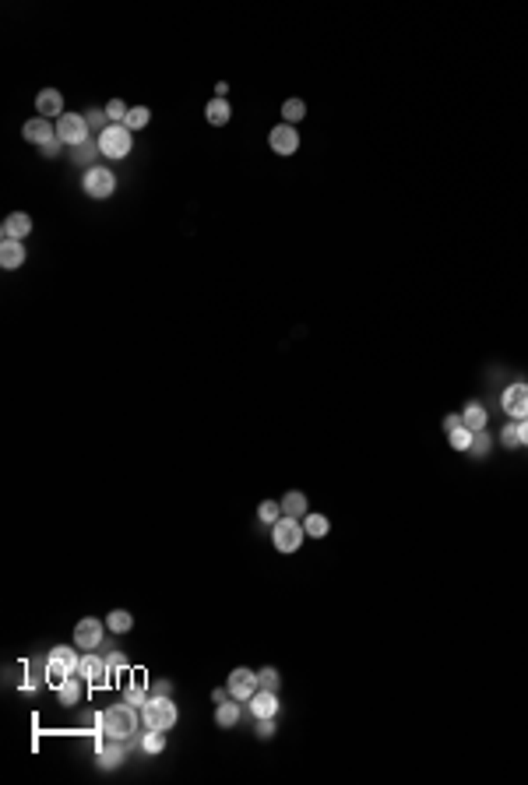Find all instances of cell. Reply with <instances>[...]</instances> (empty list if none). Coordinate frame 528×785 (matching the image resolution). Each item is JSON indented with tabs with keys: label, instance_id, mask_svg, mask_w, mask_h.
<instances>
[{
	"label": "cell",
	"instance_id": "31",
	"mask_svg": "<svg viewBox=\"0 0 528 785\" xmlns=\"http://www.w3.org/2000/svg\"><path fill=\"white\" fill-rule=\"evenodd\" d=\"M447 440H451L454 451H468V444H472V430L461 423V426H454V430L447 433Z\"/></svg>",
	"mask_w": 528,
	"mask_h": 785
},
{
	"label": "cell",
	"instance_id": "40",
	"mask_svg": "<svg viewBox=\"0 0 528 785\" xmlns=\"http://www.w3.org/2000/svg\"><path fill=\"white\" fill-rule=\"evenodd\" d=\"M95 152H99V141H95V145H88V141H85L81 148H74V162H88Z\"/></svg>",
	"mask_w": 528,
	"mask_h": 785
},
{
	"label": "cell",
	"instance_id": "34",
	"mask_svg": "<svg viewBox=\"0 0 528 785\" xmlns=\"http://www.w3.org/2000/svg\"><path fill=\"white\" fill-rule=\"evenodd\" d=\"M127 113H131V109H127L120 99H110V102H106V117H110V124H124Z\"/></svg>",
	"mask_w": 528,
	"mask_h": 785
},
{
	"label": "cell",
	"instance_id": "2",
	"mask_svg": "<svg viewBox=\"0 0 528 785\" xmlns=\"http://www.w3.org/2000/svg\"><path fill=\"white\" fill-rule=\"evenodd\" d=\"M176 718H180V711H176L173 697L151 694V697L141 704V722H145V729H158V733H170V729L176 725Z\"/></svg>",
	"mask_w": 528,
	"mask_h": 785
},
{
	"label": "cell",
	"instance_id": "7",
	"mask_svg": "<svg viewBox=\"0 0 528 785\" xmlns=\"http://www.w3.org/2000/svg\"><path fill=\"white\" fill-rule=\"evenodd\" d=\"M78 677H81V680H88L92 687H106V683L113 680V669L106 665V658H102V655L85 652V655H81V662H78Z\"/></svg>",
	"mask_w": 528,
	"mask_h": 785
},
{
	"label": "cell",
	"instance_id": "22",
	"mask_svg": "<svg viewBox=\"0 0 528 785\" xmlns=\"http://www.w3.org/2000/svg\"><path fill=\"white\" fill-rule=\"evenodd\" d=\"M279 503H282V515H286V518H306V496H303L299 489L286 493Z\"/></svg>",
	"mask_w": 528,
	"mask_h": 785
},
{
	"label": "cell",
	"instance_id": "30",
	"mask_svg": "<svg viewBox=\"0 0 528 785\" xmlns=\"http://www.w3.org/2000/svg\"><path fill=\"white\" fill-rule=\"evenodd\" d=\"M106 665L113 669V677H120V672H127V665H131V658L120 652V648H113L110 645V652H106Z\"/></svg>",
	"mask_w": 528,
	"mask_h": 785
},
{
	"label": "cell",
	"instance_id": "35",
	"mask_svg": "<svg viewBox=\"0 0 528 785\" xmlns=\"http://www.w3.org/2000/svg\"><path fill=\"white\" fill-rule=\"evenodd\" d=\"M85 120H88V127H95L99 134H102L106 127H110V117H106V109H88Z\"/></svg>",
	"mask_w": 528,
	"mask_h": 785
},
{
	"label": "cell",
	"instance_id": "20",
	"mask_svg": "<svg viewBox=\"0 0 528 785\" xmlns=\"http://www.w3.org/2000/svg\"><path fill=\"white\" fill-rule=\"evenodd\" d=\"M81 697H85V687H81V677L74 672L71 680H64V683H60V704H64V708H78V704H81Z\"/></svg>",
	"mask_w": 528,
	"mask_h": 785
},
{
	"label": "cell",
	"instance_id": "28",
	"mask_svg": "<svg viewBox=\"0 0 528 785\" xmlns=\"http://www.w3.org/2000/svg\"><path fill=\"white\" fill-rule=\"evenodd\" d=\"M282 117H286V124H299V120L306 117V102H303V99H286Z\"/></svg>",
	"mask_w": 528,
	"mask_h": 785
},
{
	"label": "cell",
	"instance_id": "23",
	"mask_svg": "<svg viewBox=\"0 0 528 785\" xmlns=\"http://www.w3.org/2000/svg\"><path fill=\"white\" fill-rule=\"evenodd\" d=\"M240 704H233V701H222V704H215V722L222 725V729H233L236 722H240Z\"/></svg>",
	"mask_w": 528,
	"mask_h": 785
},
{
	"label": "cell",
	"instance_id": "38",
	"mask_svg": "<svg viewBox=\"0 0 528 785\" xmlns=\"http://www.w3.org/2000/svg\"><path fill=\"white\" fill-rule=\"evenodd\" d=\"M257 736L261 740H272L275 736V718H257Z\"/></svg>",
	"mask_w": 528,
	"mask_h": 785
},
{
	"label": "cell",
	"instance_id": "25",
	"mask_svg": "<svg viewBox=\"0 0 528 785\" xmlns=\"http://www.w3.org/2000/svg\"><path fill=\"white\" fill-rule=\"evenodd\" d=\"M106 627H110L113 634H127V631L134 627V616H131L127 609H113L110 616H106Z\"/></svg>",
	"mask_w": 528,
	"mask_h": 785
},
{
	"label": "cell",
	"instance_id": "36",
	"mask_svg": "<svg viewBox=\"0 0 528 785\" xmlns=\"http://www.w3.org/2000/svg\"><path fill=\"white\" fill-rule=\"evenodd\" d=\"M124 701H127V704H134V708L141 711V704L148 701V694H145V687H141V683H131V687H127V694H124Z\"/></svg>",
	"mask_w": 528,
	"mask_h": 785
},
{
	"label": "cell",
	"instance_id": "29",
	"mask_svg": "<svg viewBox=\"0 0 528 785\" xmlns=\"http://www.w3.org/2000/svg\"><path fill=\"white\" fill-rule=\"evenodd\" d=\"M148 120H151V109H148V106H134L131 113H127V120H124V127H127V131H141Z\"/></svg>",
	"mask_w": 528,
	"mask_h": 785
},
{
	"label": "cell",
	"instance_id": "5",
	"mask_svg": "<svg viewBox=\"0 0 528 785\" xmlns=\"http://www.w3.org/2000/svg\"><path fill=\"white\" fill-rule=\"evenodd\" d=\"M81 187L92 201H106L117 191V177H113V170H106V165H88L85 177H81Z\"/></svg>",
	"mask_w": 528,
	"mask_h": 785
},
{
	"label": "cell",
	"instance_id": "44",
	"mask_svg": "<svg viewBox=\"0 0 528 785\" xmlns=\"http://www.w3.org/2000/svg\"><path fill=\"white\" fill-rule=\"evenodd\" d=\"M454 426H461V416H444V430L451 433Z\"/></svg>",
	"mask_w": 528,
	"mask_h": 785
},
{
	"label": "cell",
	"instance_id": "21",
	"mask_svg": "<svg viewBox=\"0 0 528 785\" xmlns=\"http://www.w3.org/2000/svg\"><path fill=\"white\" fill-rule=\"evenodd\" d=\"M461 423L475 433V430H486V405L483 402H468L465 412H461Z\"/></svg>",
	"mask_w": 528,
	"mask_h": 785
},
{
	"label": "cell",
	"instance_id": "41",
	"mask_svg": "<svg viewBox=\"0 0 528 785\" xmlns=\"http://www.w3.org/2000/svg\"><path fill=\"white\" fill-rule=\"evenodd\" d=\"M151 694H163V697H170V694H173V683H170V680H158V683L151 687Z\"/></svg>",
	"mask_w": 528,
	"mask_h": 785
},
{
	"label": "cell",
	"instance_id": "24",
	"mask_svg": "<svg viewBox=\"0 0 528 785\" xmlns=\"http://www.w3.org/2000/svg\"><path fill=\"white\" fill-rule=\"evenodd\" d=\"M141 750H145L148 757L163 754V750H166V733H158V729H148V733H141Z\"/></svg>",
	"mask_w": 528,
	"mask_h": 785
},
{
	"label": "cell",
	"instance_id": "12",
	"mask_svg": "<svg viewBox=\"0 0 528 785\" xmlns=\"http://www.w3.org/2000/svg\"><path fill=\"white\" fill-rule=\"evenodd\" d=\"M500 405L511 419H528V384H511L504 395H500Z\"/></svg>",
	"mask_w": 528,
	"mask_h": 785
},
{
	"label": "cell",
	"instance_id": "43",
	"mask_svg": "<svg viewBox=\"0 0 528 785\" xmlns=\"http://www.w3.org/2000/svg\"><path fill=\"white\" fill-rule=\"evenodd\" d=\"M518 440L528 447V419H521V423H518Z\"/></svg>",
	"mask_w": 528,
	"mask_h": 785
},
{
	"label": "cell",
	"instance_id": "15",
	"mask_svg": "<svg viewBox=\"0 0 528 785\" xmlns=\"http://www.w3.org/2000/svg\"><path fill=\"white\" fill-rule=\"evenodd\" d=\"M35 113H42L46 120H53V117H64V95L57 92V88H42L39 95H35Z\"/></svg>",
	"mask_w": 528,
	"mask_h": 785
},
{
	"label": "cell",
	"instance_id": "26",
	"mask_svg": "<svg viewBox=\"0 0 528 785\" xmlns=\"http://www.w3.org/2000/svg\"><path fill=\"white\" fill-rule=\"evenodd\" d=\"M490 447H493L490 433H486V430H475V433H472V444H468V455H472V458H486Z\"/></svg>",
	"mask_w": 528,
	"mask_h": 785
},
{
	"label": "cell",
	"instance_id": "18",
	"mask_svg": "<svg viewBox=\"0 0 528 785\" xmlns=\"http://www.w3.org/2000/svg\"><path fill=\"white\" fill-rule=\"evenodd\" d=\"M22 264H25V243L22 240H4V243H0V268L15 271Z\"/></svg>",
	"mask_w": 528,
	"mask_h": 785
},
{
	"label": "cell",
	"instance_id": "3",
	"mask_svg": "<svg viewBox=\"0 0 528 785\" xmlns=\"http://www.w3.org/2000/svg\"><path fill=\"white\" fill-rule=\"evenodd\" d=\"M78 662H81V655L71 645H53L49 655H46V680L53 687H60L64 680H71L78 672Z\"/></svg>",
	"mask_w": 528,
	"mask_h": 785
},
{
	"label": "cell",
	"instance_id": "37",
	"mask_svg": "<svg viewBox=\"0 0 528 785\" xmlns=\"http://www.w3.org/2000/svg\"><path fill=\"white\" fill-rule=\"evenodd\" d=\"M500 440H504V447H521V440H518V423H507L504 433H500Z\"/></svg>",
	"mask_w": 528,
	"mask_h": 785
},
{
	"label": "cell",
	"instance_id": "1",
	"mask_svg": "<svg viewBox=\"0 0 528 785\" xmlns=\"http://www.w3.org/2000/svg\"><path fill=\"white\" fill-rule=\"evenodd\" d=\"M141 725H145L141 722V711L134 704H127V701L106 708L99 715V729H102V736H110V740H131Z\"/></svg>",
	"mask_w": 528,
	"mask_h": 785
},
{
	"label": "cell",
	"instance_id": "6",
	"mask_svg": "<svg viewBox=\"0 0 528 785\" xmlns=\"http://www.w3.org/2000/svg\"><path fill=\"white\" fill-rule=\"evenodd\" d=\"M303 535H306V528H303L299 518H279L272 525V542H275L279 553H296L303 546Z\"/></svg>",
	"mask_w": 528,
	"mask_h": 785
},
{
	"label": "cell",
	"instance_id": "4",
	"mask_svg": "<svg viewBox=\"0 0 528 785\" xmlns=\"http://www.w3.org/2000/svg\"><path fill=\"white\" fill-rule=\"evenodd\" d=\"M134 148V131H127L124 124H110L99 134V152L106 159H127Z\"/></svg>",
	"mask_w": 528,
	"mask_h": 785
},
{
	"label": "cell",
	"instance_id": "17",
	"mask_svg": "<svg viewBox=\"0 0 528 785\" xmlns=\"http://www.w3.org/2000/svg\"><path fill=\"white\" fill-rule=\"evenodd\" d=\"M28 233H32V218H28L25 211H11V215L4 218V226H0V236H4V240H22V243H25Z\"/></svg>",
	"mask_w": 528,
	"mask_h": 785
},
{
	"label": "cell",
	"instance_id": "13",
	"mask_svg": "<svg viewBox=\"0 0 528 785\" xmlns=\"http://www.w3.org/2000/svg\"><path fill=\"white\" fill-rule=\"evenodd\" d=\"M268 145H272V152H279V155H292V152L299 148V134H296L292 124H279V127H272Z\"/></svg>",
	"mask_w": 528,
	"mask_h": 785
},
{
	"label": "cell",
	"instance_id": "14",
	"mask_svg": "<svg viewBox=\"0 0 528 785\" xmlns=\"http://www.w3.org/2000/svg\"><path fill=\"white\" fill-rule=\"evenodd\" d=\"M247 708H250L254 718H275L279 715V690H257L247 701Z\"/></svg>",
	"mask_w": 528,
	"mask_h": 785
},
{
	"label": "cell",
	"instance_id": "11",
	"mask_svg": "<svg viewBox=\"0 0 528 785\" xmlns=\"http://www.w3.org/2000/svg\"><path fill=\"white\" fill-rule=\"evenodd\" d=\"M229 694L236 697V701H250L257 690H261V683H257V672L254 669H247V665H236L233 672H229Z\"/></svg>",
	"mask_w": 528,
	"mask_h": 785
},
{
	"label": "cell",
	"instance_id": "10",
	"mask_svg": "<svg viewBox=\"0 0 528 785\" xmlns=\"http://www.w3.org/2000/svg\"><path fill=\"white\" fill-rule=\"evenodd\" d=\"M127 740H110V736H102L99 740V754H95V764L102 768V771H113V768H120L124 761H127Z\"/></svg>",
	"mask_w": 528,
	"mask_h": 785
},
{
	"label": "cell",
	"instance_id": "27",
	"mask_svg": "<svg viewBox=\"0 0 528 785\" xmlns=\"http://www.w3.org/2000/svg\"><path fill=\"white\" fill-rule=\"evenodd\" d=\"M303 528H306V535H310V539H324L331 525H328V518H324V515H306V518H303Z\"/></svg>",
	"mask_w": 528,
	"mask_h": 785
},
{
	"label": "cell",
	"instance_id": "32",
	"mask_svg": "<svg viewBox=\"0 0 528 785\" xmlns=\"http://www.w3.org/2000/svg\"><path fill=\"white\" fill-rule=\"evenodd\" d=\"M257 518H261L264 525H275V521L282 518V503H275V500H264L261 508H257Z\"/></svg>",
	"mask_w": 528,
	"mask_h": 785
},
{
	"label": "cell",
	"instance_id": "33",
	"mask_svg": "<svg viewBox=\"0 0 528 785\" xmlns=\"http://www.w3.org/2000/svg\"><path fill=\"white\" fill-rule=\"evenodd\" d=\"M257 683H261V690H279V683H282V677H279V669H261L257 672Z\"/></svg>",
	"mask_w": 528,
	"mask_h": 785
},
{
	"label": "cell",
	"instance_id": "9",
	"mask_svg": "<svg viewBox=\"0 0 528 785\" xmlns=\"http://www.w3.org/2000/svg\"><path fill=\"white\" fill-rule=\"evenodd\" d=\"M102 638H106L102 620H95V616H85V620H78V627H74V648L95 652V648H102Z\"/></svg>",
	"mask_w": 528,
	"mask_h": 785
},
{
	"label": "cell",
	"instance_id": "39",
	"mask_svg": "<svg viewBox=\"0 0 528 785\" xmlns=\"http://www.w3.org/2000/svg\"><path fill=\"white\" fill-rule=\"evenodd\" d=\"M39 152H42L46 159H57V155L64 152V141H60V138H53V141H46V145H42Z\"/></svg>",
	"mask_w": 528,
	"mask_h": 785
},
{
	"label": "cell",
	"instance_id": "19",
	"mask_svg": "<svg viewBox=\"0 0 528 785\" xmlns=\"http://www.w3.org/2000/svg\"><path fill=\"white\" fill-rule=\"evenodd\" d=\"M204 117H208V124H211V127H226V124H229V117H233V109H229V102H226V99H211V102L204 106Z\"/></svg>",
	"mask_w": 528,
	"mask_h": 785
},
{
	"label": "cell",
	"instance_id": "8",
	"mask_svg": "<svg viewBox=\"0 0 528 785\" xmlns=\"http://www.w3.org/2000/svg\"><path fill=\"white\" fill-rule=\"evenodd\" d=\"M88 120L81 117V113H64L60 120H57V138L64 141V145H71V148H81L85 141H88Z\"/></svg>",
	"mask_w": 528,
	"mask_h": 785
},
{
	"label": "cell",
	"instance_id": "42",
	"mask_svg": "<svg viewBox=\"0 0 528 785\" xmlns=\"http://www.w3.org/2000/svg\"><path fill=\"white\" fill-rule=\"evenodd\" d=\"M229 697H233L229 687H215V690H211V701H215V704H222V701H229Z\"/></svg>",
	"mask_w": 528,
	"mask_h": 785
},
{
	"label": "cell",
	"instance_id": "16",
	"mask_svg": "<svg viewBox=\"0 0 528 785\" xmlns=\"http://www.w3.org/2000/svg\"><path fill=\"white\" fill-rule=\"evenodd\" d=\"M22 134H25V141H32V145H46V141H53L57 138V124H49L46 117H32L25 127H22Z\"/></svg>",
	"mask_w": 528,
	"mask_h": 785
}]
</instances>
